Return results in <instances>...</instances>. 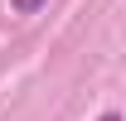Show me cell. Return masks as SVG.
<instances>
[{"instance_id": "7a4b0ae2", "label": "cell", "mask_w": 126, "mask_h": 121, "mask_svg": "<svg viewBox=\"0 0 126 121\" xmlns=\"http://www.w3.org/2000/svg\"><path fill=\"white\" fill-rule=\"evenodd\" d=\"M102 121H121V116H116V111H107V116H102Z\"/></svg>"}, {"instance_id": "6da1fadb", "label": "cell", "mask_w": 126, "mask_h": 121, "mask_svg": "<svg viewBox=\"0 0 126 121\" xmlns=\"http://www.w3.org/2000/svg\"><path fill=\"white\" fill-rule=\"evenodd\" d=\"M48 0H10V10H15V15H34V10H44Z\"/></svg>"}]
</instances>
